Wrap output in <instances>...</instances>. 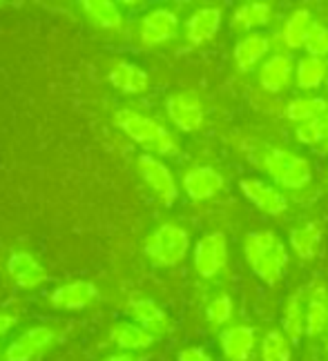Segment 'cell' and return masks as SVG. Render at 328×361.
I'll return each instance as SVG.
<instances>
[{"mask_svg":"<svg viewBox=\"0 0 328 361\" xmlns=\"http://www.w3.org/2000/svg\"><path fill=\"white\" fill-rule=\"evenodd\" d=\"M243 257L248 268L268 286H277L288 268L286 243L270 230L250 232L243 241Z\"/></svg>","mask_w":328,"mask_h":361,"instance_id":"6da1fadb","label":"cell"},{"mask_svg":"<svg viewBox=\"0 0 328 361\" xmlns=\"http://www.w3.org/2000/svg\"><path fill=\"white\" fill-rule=\"evenodd\" d=\"M114 123H116V128L126 132L134 143L143 145L147 152H152V154L174 157L176 152H179V145H176L174 136L163 128L161 123L134 112V109H119L114 114Z\"/></svg>","mask_w":328,"mask_h":361,"instance_id":"7a4b0ae2","label":"cell"},{"mask_svg":"<svg viewBox=\"0 0 328 361\" xmlns=\"http://www.w3.org/2000/svg\"><path fill=\"white\" fill-rule=\"evenodd\" d=\"M262 168L286 190H302L312 180V165L308 159L295 154L286 147H270L262 159Z\"/></svg>","mask_w":328,"mask_h":361,"instance_id":"3957f363","label":"cell"},{"mask_svg":"<svg viewBox=\"0 0 328 361\" xmlns=\"http://www.w3.org/2000/svg\"><path fill=\"white\" fill-rule=\"evenodd\" d=\"M188 250H190L188 232L174 224L159 226L145 239V255L152 259L154 266H161V268L179 266V263L186 259Z\"/></svg>","mask_w":328,"mask_h":361,"instance_id":"277c9868","label":"cell"},{"mask_svg":"<svg viewBox=\"0 0 328 361\" xmlns=\"http://www.w3.org/2000/svg\"><path fill=\"white\" fill-rule=\"evenodd\" d=\"M195 270L203 279H212L228 266V239L224 232H210L195 245Z\"/></svg>","mask_w":328,"mask_h":361,"instance_id":"5b68a950","label":"cell"},{"mask_svg":"<svg viewBox=\"0 0 328 361\" xmlns=\"http://www.w3.org/2000/svg\"><path fill=\"white\" fill-rule=\"evenodd\" d=\"M166 112L181 132H197L203 125V105L199 94L193 90L172 94L166 101Z\"/></svg>","mask_w":328,"mask_h":361,"instance_id":"8992f818","label":"cell"},{"mask_svg":"<svg viewBox=\"0 0 328 361\" xmlns=\"http://www.w3.org/2000/svg\"><path fill=\"white\" fill-rule=\"evenodd\" d=\"M139 172L161 203L170 205L176 201L179 190H176V180L166 163L159 161L152 154H143V157H139Z\"/></svg>","mask_w":328,"mask_h":361,"instance_id":"52a82bcc","label":"cell"},{"mask_svg":"<svg viewBox=\"0 0 328 361\" xmlns=\"http://www.w3.org/2000/svg\"><path fill=\"white\" fill-rule=\"evenodd\" d=\"M239 188L243 192V197L264 214L279 216L288 210V199H286V194L262 178H241Z\"/></svg>","mask_w":328,"mask_h":361,"instance_id":"ba28073f","label":"cell"},{"mask_svg":"<svg viewBox=\"0 0 328 361\" xmlns=\"http://www.w3.org/2000/svg\"><path fill=\"white\" fill-rule=\"evenodd\" d=\"M179 34V18L172 9L159 7L147 11L141 20V43L145 47H154L161 43H168Z\"/></svg>","mask_w":328,"mask_h":361,"instance_id":"9c48e42d","label":"cell"},{"mask_svg":"<svg viewBox=\"0 0 328 361\" xmlns=\"http://www.w3.org/2000/svg\"><path fill=\"white\" fill-rule=\"evenodd\" d=\"M257 345V330L253 326L237 324L221 330L219 335V348L226 361H248Z\"/></svg>","mask_w":328,"mask_h":361,"instance_id":"30bf717a","label":"cell"},{"mask_svg":"<svg viewBox=\"0 0 328 361\" xmlns=\"http://www.w3.org/2000/svg\"><path fill=\"white\" fill-rule=\"evenodd\" d=\"M226 188V178L210 165H197L183 174V190L193 201H208Z\"/></svg>","mask_w":328,"mask_h":361,"instance_id":"8fae6325","label":"cell"},{"mask_svg":"<svg viewBox=\"0 0 328 361\" xmlns=\"http://www.w3.org/2000/svg\"><path fill=\"white\" fill-rule=\"evenodd\" d=\"M128 312L132 314V319L136 324L154 337H163L172 330V322H170L168 312L163 310L161 305H157L152 299H143V297L130 299Z\"/></svg>","mask_w":328,"mask_h":361,"instance_id":"7c38bea8","label":"cell"},{"mask_svg":"<svg viewBox=\"0 0 328 361\" xmlns=\"http://www.w3.org/2000/svg\"><path fill=\"white\" fill-rule=\"evenodd\" d=\"M51 343H54V330L45 326H36V328L25 330L18 339H13L9 343L5 359L7 361H32L43 350H47Z\"/></svg>","mask_w":328,"mask_h":361,"instance_id":"4fadbf2b","label":"cell"},{"mask_svg":"<svg viewBox=\"0 0 328 361\" xmlns=\"http://www.w3.org/2000/svg\"><path fill=\"white\" fill-rule=\"evenodd\" d=\"M328 328V286L315 281L308 288L306 297V337L320 339L326 337Z\"/></svg>","mask_w":328,"mask_h":361,"instance_id":"5bb4252c","label":"cell"},{"mask_svg":"<svg viewBox=\"0 0 328 361\" xmlns=\"http://www.w3.org/2000/svg\"><path fill=\"white\" fill-rule=\"evenodd\" d=\"M270 51V38L262 32H253L237 40L235 49H232V59L239 72H253L255 67H262L268 59Z\"/></svg>","mask_w":328,"mask_h":361,"instance_id":"9a60e30c","label":"cell"},{"mask_svg":"<svg viewBox=\"0 0 328 361\" xmlns=\"http://www.w3.org/2000/svg\"><path fill=\"white\" fill-rule=\"evenodd\" d=\"M295 74V63L288 54H272L266 63L259 67V85L266 92L277 94L291 85V78Z\"/></svg>","mask_w":328,"mask_h":361,"instance_id":"2e32d148","label":"cell"},{"mask_svg":"<svg viewBox=\"0 0 328 361\" xmlns=\"http://www.w3.org/2000/svg\"><path fill=\"white\" fill-rule=\"evenodd\" d=\"M99 299V290L90 281H72V283H63L51 293L49 301L54 308L61 310H80L87 308L94 301Z\"/></svg>","mask_w":328,"mask_h":361,"instance_id":"e0dca14e","label":"cell"},{"mask_svg":"<svg viewBox=\"0 0 328 361\" xmlns=\"http://www.w3.org/2000/svg\"><path fill=\"white\" fill-rule=\"evenodd\" d=\"M272 9L270 3H264V0H255V3H245L239 5L230 16V30L235 34H253V30H262L272 20Z\"/></svg>","mask_w":328,"mask_h":361,"instance_id":"ac0fdd59","label":"cell"},{"mask_svg":"<svg viewBox=\"0 0 328 361\" xmlns=\"http://www.w3.org/2000/svg\"><path fill=\"white\" fill-rule=\"evenodd\" d=\"M224 23V11L219 7H201L186 23V36L193 45H203L217 36Z\"/></svg>","mask_w":328,"mask_h":361,"instance_id":"d6986e66","label":"cell"},{"mask_svg":"<svg viewBox=\"0 0 328 361\" xmlns=\"http://www.w3.org/2000/svg\"><path fill=\"white\" fill-rule=\"evenodd\" d=\"M306 288H297L281 310V330L293 343L306 337Z\"/></svg>","mask_w":328,"mask_h":361,"instance_id":"ffe728a7","label":"cell"},{"mask_svg":"<svg viewBox=\"0 0 328 361\" xmlns=\"http://www.w3.org/2000/svg\"><path fill=\"white\" fill-rule=\"evenodd\" d=\"M315 18H312L310 9L299 7L295 9L288 18H286L284 27H281V43L286 45V49L297 51L306 47L308 36L315 30Z\"/></svg>","mask_w":328,"mask_h":361,"instance_id":"44dd1931","label":"cell"},{"mask_svg":"<svg viewBox=\"0 0 328 361\" xmlns=\"http://www.w3.org/2000/svg\"><path fill=\"white\" fill-rule=\"evenodd\" d=\"M7 270L20 288H38L47 281L45 268L30 252H13L7 259Z\"/></svg>","mask_w":328,"mask_h":361,"instance_id":"7402d4cb","label":"cell"},{"mask_svg":"<svg viewBox=\"0 0 328 361\" xmlns=\"http://www.w3.org/2000/svg\"><path fill=\"white\" fill-rule=\"evenodd\" d=\"M322 237H324V230H322V226L317 224V221H306V224L291 230L288 243H291V250L299 259L310 261L312 257L317 255Z\"/></svg>","mask_w":328,"mask_h":361,"instance_id":"603a6c76","label":"cell"},{"mask_svg":"<svg viewBox=\"0 0 328 361\" xmlns=\"http://www.w3.org/2000/svg\"><path fill=\"white\" fill-rule=\"evenodd\" d=\"M109 339H112V343H116L121 350H145L154 343L157 337L150 335L139 324L121 322V324H114L112 330H109Z\"/></svg>","mask_w":328,"mask_h":361,"instance_id":"cb8c5ba5","label":"cell"},{"mask_svg":"<svg viewBox=\"0 0 328 361\" xmlns=\"http://www.w3.org/2000/svg\"><path fill=\"white\" fill-rule=\"evenodd\" d=\"M109 82L126 94H141L147 90L150 78L141 67H136L132 63H116L109 69Z\"/></svg>","mask_w":328,"mask_h":361,"instance_id":"d4e9b609","label":"cell"},{"mask_svg":"<svg viewBox=\"0 0 328 361\" xmlns=\"http://www.w3.org/2000/svg\"><path fill=\"white\" fill-rule=\"evenodd\" d=\"M295 80L299 90H317L328 80V61L317 56H306L299 59L295 65Z\"/></svg>","mask_w":328,"mask_h":361,"instance_id":"484cf974","label":"cell"},{"mask_svg":"<svg viewBox=\"0 0 328 361\" xmlns=\"http://www.w3.org/2000/svg\"><path fill=\"white\" fill-rule=\"evenodd\" d=\"M324 114H328V101L322 96H299L286 105V118L295 125L315 121Z\"/></svg>","mask_w":328,"mask_h":361,"instance_id":"4316f807","label":"cell"},{"mask_svg":"<svg viewBox=\"0 0 328 361\" xmlns=\"http://www.w3.org/2000/svg\"><path fill=\"white\" fill-rule=\"evenodd\" d=\"M262 361H293V341L284 335V330H268L259 343Z\"/></svg>","mask_w":328,"mask_h":361,"instance_id":"83f0119b","label":"cell"},{"mask_svg":"<svg viewBox=\"0 0 328 361\" xmlns=\"http://www.w3.org/2000/svg\"><path fill=\"white\" fill-rule=\"evenodd\" d=\"M83 11L90 16V20H94L99 27H107V30H116L123 20L119 7L109 0H85Z\"/></svg>","mask_w":328,"mask_h":361,"instance_id":"f1b7e54d","label":"cell"},{"mask_svg":"<svg viewBox=\"0 0 328 361\" xmlns=\"http://www.w3.org/2000/svg\"><path fill=\"white\" fill-rule=\"evenodd\" d=\"M232 312H235V303H232L230 295H217L206 305V319H208V324L214 328L226 326L232 319Z\"/></svg>","mask_w":328,"mask_h":361,"instance_id":"f546056e","label":"cell"},{"mask_svg":"<svg viewBox=\"0 0 328 361\" xmlns=\"http://www.w3.org/2000/svg\"><path fill=\"white\" fill-rule=\"evenodd\" d=\"M295 136H297V141L302 145H320L322 141H328V132H326V125H324L322 116L315 118V121L297 125Z\"/></svg>","mask_w":328,"mask_h":361,"instance_id":"4dcf8cb0","label":"cell"},{"mask_svg":"<svg viewBox=\"0 0 328 361\" xmlns=\"http://www.w3.org/2000/svg\"><path fill=\"white\" fill-rule=\"evenodd\" d=\"M308 56H317V59H326L328 56V27L326 25H315V30L308 36L306 47Z\"/></svg>","mask_w":328,"mask_h":361,"instance_id":"1f68e13d","label":"cell"},{"mask_svg":"<svg viewBox=\"0 0 328 361\" xmlns=\"http://www.w3.org/2000/svg\"><path fill=\"white\" fill-rule=\"evenodd\" d=\"M176 361H214V359L206 348H201V345H188V348L179 350Z\"/></svg>","mask_w":328,"mask_h":361,"instance_id":"d6a6232c","label":"cell"},{"mask_svg":"<svg viewBox=\"0 0 328 361\" xmlns=\"http://www.w3.org/2000/svg\"><path fill=\"white\" fill-rule=\"evenodd\" d=\"M16 322L18 319L13 317V314H5V312H0V337H5L7 332L16 326Z\"/></svg>","mask_w":328,"mask_h":361,"instance_id":"836d02e7","label":"cell"},{"mask_svg":"<svg viewBox=\"0 0 328 361\" xmlns=\"http://www.w3.org/2000/svg\"><path fill=\"white\" fill-rule=\"evenodd\" d=\"M105 361H136V359L128 353H116V355H109Z\"/></svg>","mask_w":328,"mask_h":361,"instance_id":"e575fe53","label":"cell"},{"mask_svg":"<svg viewBox=\"0 0 328 361\" xmlns=\"http://www.w3.org/2000/svg\"><path fill=\"white\" fill-rule=\"evenodd\" d=\"M324 339H326V343H328V328H326V337H324Z\"/></svg>","mask_w":328,"mask_h":361,"instance_id":"d590c367","label":"cell"}]
</instances>
